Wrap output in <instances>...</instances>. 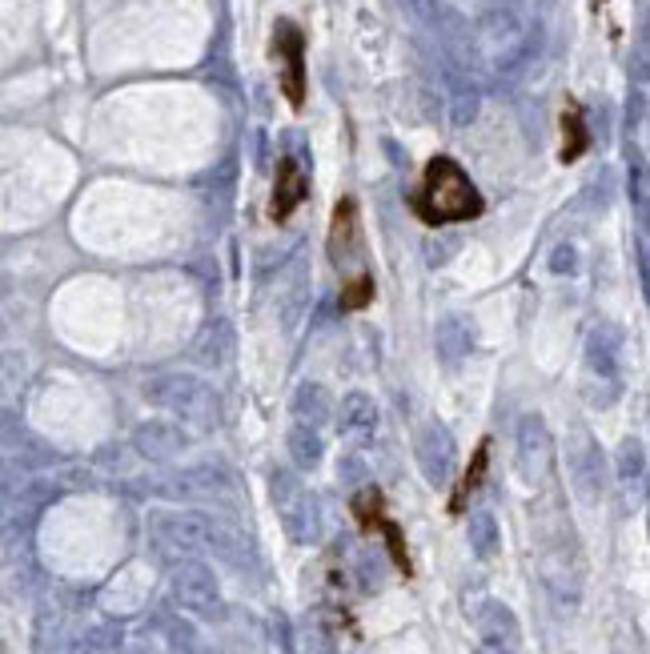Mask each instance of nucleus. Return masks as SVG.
Listing matches in <instances>:
<instances>
[{"mask_svg": "<svg viewBox=\"0 0 650 654\" xmlns=\"http://www.w3.org/2000/svg\"><path fill=\"white\" fill-rule=\"evenodd\" d=\"M410 209L426 225H458V221H478L486 213V197L454 157H430L422 185L410 197Z\"/></svg>", "mask_w": 650, "mask_h": 654, "instance_id": "obj_1", "label": "nucleus"}, {"mask_svg": "<svg viewBox=\"0 0 650 654\" xmlns=\"http://www.w3.org/2000/svg\"><path fill=\"white\" fill-rule=\"evenodd\" d=\"M149 530H153L157 546L177 550V554H197V550L221 542L217 526H213L209 518H201V514H177V510H165V514H153Z\"/></svg>", "mask_w": 650, "mask_h": 654, "instance_id": "obj_2", "label": "nucleus"}, {"mask_svg": "<svg viewBox=\"0 0 650 654\" xmlns=\"http://www.w3.org/2000/svg\"><path fill=\"white\" fill-rule=\"evenodd\" d=\"M273 61L281 65V93L293 109L305 105V37L293 21H277L273 29Z\"/></svg>", "mask_w": 650, "mask_h": 654, "instance_id": "obj_3", "label": "nucleus"}, {"mask_svg": "<svg viewBox=\"0 0 650 654\" xmlns=\"http://www.w3.org/2000/svg\"><path fill=\"white\" fill-rule=\"evenodd\" d=\"M173 598H177L185 610L201 614V618H209V614L221 610V586H217L213 570L201 566V562H181V566L173 570Z\"/></svg>", "mask_w": 650, "mask_h": 654, "instance_id": "obj_4", "label": "nucleus"}, {"mask_svg": "<svg viewBox=\"0 0 650 654\" xmlns=\"http://www.w3.org/2000/svg\"><path fill=\"white\" fill-rule=\"evenodd\" d=\"M269 490H273V502H277L281 518H285V530H289L297 542H309L313 530H317V514H313V502L305 498V490L297 486V478H293L289 470H277Z\"/></svg>", "mask_w": 650, "mask_h": 654, "instance_id": "obj_5", "label": "nucleus"}, {"mask_svg": "<svg viewBox=\"0 0 650 654\" xmlns=\"http://www.w3.org/2000/svg\"><path fill=\"white\" fill-rule=\"evenodd\" d=\"M518 466L530 482H542L554 466V442H550V430L538 414L522 418V426H518Z\"/></svg>", "mask_w": 650, "mask_h": 654, "instance_id": "obj_6", "label": "nucleus"}, {"mask_svg": "<svg viewBox=\"0 0 650 654\" xmlns=\"http://www.w3.org/2000/svg\"><path fill=\"white\" fill-rule=\"evenodd\" d=\"M153 402H161V406H169L181 418H193L201 426L213 422V398L205 394V386H197L189 378H165V382H157L153 386Z\"/></svg>", "mask_w": 650, "mask_h": 654, "instance_id": "obj_7", "label": "nucleus"}, {"mask_svg": "<svg viewBox=\"0 0 650 654\" xmlns=\"http://www.w3.org/2000/svg\"><path fill=\"white\" fill-rule=\"evenodd\" d=\"M309 197V181L301 173V165L293 157H281L277 161V181H273V201H269V217L281 225L289 221V213Z\"/></svg>", "mask_w": 650, "mask_h": 654, "instance_id": "obj_8", "label": "nucleus"}, {"mask_svg": "<svg viewBox=\"0 0 650 654\" xmlns=\"http://www.w3.org/2000/svg\"><path fill=\"white\" fill-rule=\"evenodd\" d=\"M570 474H574V486L586 502H594L602 494V482H606V466H602V454L594 446V438L578 434L574 446H570Z\"/></svg>", "mask_w": 650, "mask_h": 654, "instance_id": "obj_9", "label": "nucleus"}, {"mask_svg": "<svg viewBox=\"0 0 650 654\" xmlns=\"http://www.w3.org/2000/svg\"><path fill=\"white\" fill-rule=\"evenodd\" d=\"M330 257H334V265H346L350 257H362V229H358V201L354 197H342L338 209H334Z\"/></svg>", "mask_w": 650, "mask_h": 654, "instance_id": "obj_10", "label": "nucleus"}, {"mask_svg": "<svg viewBox=\"0 0 650 654\" xmlns=\"http://www.w3.org/2000/svg\"><path fill=\"white\" fill-rule=\"evenodd\" d=\"M418 462L426 470V478L434 486H442L450 474H454V442L442 426H426L422 438H418Z\"/></svg>", "mask_w": 650, "mask_h": 654, "instance_id": "obj_11", "label": "nucleus"}, {"mask_svg": "<svg viewBox=\"0 0 650 654\" xmlns=\"http://www.w3.org/2000/svg\"><path fill=\"white\" fill-rule=\"evenodd\" d=\"M478 630H482V642L494 650V654H510L518 646V622L506 606H486L482 618H478Z\"/></svg>", "mask_w": 650, "mask_h": 654, "instance_id": "obj_12", "label": "nucleus"}, {"mask_svg": "<svg viewBox=\"0 0 650 654\" xmlns=\"http://www.w3.org/2000/svg\"><path fill=\"white\" fill-rule=\"evenodd\" d=\"M137 446H141V454H149V458H173V454L185 446V434H181L177 426L149 422V426L137 430Z\"/></svg>", "mask_w": 650, "mask_h": 654, "instance_id": "obj_13", "label": "nucleus"}, {"mask_svg": "<svg viewBox=\"0 0 650 654\" xmlns=\"http://www.w3.org/2000/svg\"><path fill=\"white\" fill-rule=\"evenodd\" d=\"M374 426H378V410H374V402H370L366 394H350L346 406H342V434H350V438H366V434H374Z\"/></svg>", "mask_w": 650, "mask_h": 654, "instance_id": "obj_14", "label": "nucleus"}, {"mask_svg": "<svg viewBox=\"0 0 650 654\" xmlns=\"http://www.w3.org/2000/svg\"><path fill=\"white\" fill-rule=\"evenodd\" d=\"M590 145V133H586V121L578 113V105H566L562 113V161H578Z\"/></svg>", "mask_w": 650, "mask_h": 654, "instance_id": "obj_15", "label": "nucleus"}, {"mask_svg": "<svg viewBox=\"0 0 650 654\" xmlns=\"http://www.w3.org/2000/svg\"><path fill=\"white\" fill-rule=\"evenodd\" d=\"M370 301H374V273H370V269H358L354 277L342 281V309L358 313V309H366Z\"/></svg>", "mask_w": 650, "mask_h": 654, "instance_id": "obj_16", "label": "nucleus"}, {"mask_svg": "<svg viewBox=\"0 0 650 654\" xmlns=\"http://www.w3.org/2000/svg\"><path fill=\"white\" fill-rule=\"evenodd\" d=\"M289 450H293V462L305 466V470H313V466L321 462V438H317L313 430H305V426H297V430L289 434Z\"/></svg>", "mask_w": 650, "mask_h": 654, "instance_id": "obj_17", "label": "nucleus"}, {"mask_svg": "<svg viewBox=\"0 0 650 654\" xmlns=\"http://www.w3.org/2000/svg\"><path fill=\"white\" fill-rule=\"evenodd\" d=\"M470 546H474L482 558L494 554V546H498V526H494L490 514H474V518H470Z\"/></svg>", "mask_w": 650, "mask_h": 654, "instance_id": "obj_18", "label": "nucleus"}, {"mask_svg": "<svg viewBox=\"0 0 650 654\" xmlns=\"http://www.w3.org/2000/svg\"><path fill=\"white\" fill-rule=\"evenodd\" d=\"M642 446L638 442H622V450H618V474H622V482L626 486H634L638 478H642Z\"/></svg>", "mask_w": 650, "mask_h": 654, "instance_id": "obj_19", "label": "nucleus"}, {"mask_svg": "<svg viewBox=\"0 0 650 654\" xmlns=\"http://www.w3.org/2000/svg\"><path fill=\"white\" fill-rule=\"evenodd\" d=\"M297 414H301V418H309V422L317 426L325 414H330V402H325V394H321L317 386H305V390L297 394Z\"/></svg>", "mask_w": 650, "mask_h": 654, "instance_id": "obj_20", "label": "nucleus"}, {"mask_svg": "<svg viewBox=\"0 0 650 654\" xmlns=\"http://www.w3.org/2000/svg\"><path fill=\"white\" fill-rule=\"evenodd\" d=\"M482 470H486V446L478 450V458H474V466H470V474H466V482H462V494L478 486V478H482ZM462 494H458V498H462Z\"/></svg>", "mask_w": 650, "mask_h": 654, "instance_id": "obj_21", "label": "nucleus"}]
</instances>
